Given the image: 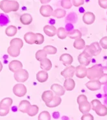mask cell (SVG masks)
<instances>
[{
	"instance_id": "cell-1",
	"label": "cell",
	"mask_w": 107,
	"mask_h": 120,
	"mask_svg": "<svg viewBox=\"0 0 107 120\" xmlns=\"http://www.w3.org/2000/svg\"><path fill=\"white\" fill-rule=\"evenodd\" d=\"M19 4L14 0H2L0 1V8L5 13L16 12L19 10Z\"/></svg>"
},
{
	"instance_id": "cell-2",
	"label": "cell",
	"mask_w": 107,
	"mask_h": 120,
	"mask_svg": "<svg viewBox=\"0 0 107 120\" xmlns=\"http://www.w3.org/2000/svg\"><path fill=\"white\" fill-rule=\"evenodd\" d=\"M103 74V67L101 65H95L92 67L87 68L86 77L90 80L99 79Z\"/></svg>"
},
{
	"instance_id": "cell-3",
	"label": "cell",
	"mask_w": 107,
	"mask_h": 120,
	"mask_svg": "<svg viewBox=\"0 0 107 120\" xmlns=\"http://www.w3.org/2000/svg\"><path fill=\"white\" fill-rule=\"evenodd\" d=\"M87 56L92 57V56H96L101 52V48L97 42L92 43L90 45H86L83 51Z\"/></svg>"
},
{
	"instance_id": "cell-4",
	"label": "cell",
	"mask_w": 107,
	"mask_h": 120,
	"mask_svg": "<svg viewBox=\"0 0 107 120\" xmlns=\"http://www.w3.org/2000/svg\"><path fill=\"white\" fill-rule=\"evenodd\" d=\"M14 79L16 81L18 82H21V83H24L27 79H29V74L28 71L25 70V69H21L19 71H17L14 73Z\"/></svg>"
},
{
	"instance_id": "cell-5",
	"label": "cell",
	"mask_w": 107,
	"mask_h": 120,
	"mask_svg": "<svg viewBox=\"0 0 107 120\" xmlns=\"http://www.w3.org/2000/svg\"><path fill=\"white\" fill-rule=\"evenodd\" d=\"M12 91L16 96L23 97L26 94L27 90H26V86L24 85L19 83L16 84V85H15V86H14Z\"/></svg>"
},
{
	"instance_id": "cell-6",
	"label": "cell",
	"mask_w": 107,
	"mask_h": 120,
	"mask_svg": "<svg viewBox=\"0 0 107 120\" xmlns=\"http://www.w3.org/2000/svg\"><path fill=\"white\" fill-rule=\"evenodd\" d=\"M76 67L72 65L67 66L61 72V76H63L66 79L72 78L75 73H76Z\"/></svg>"
},
{
	"instance_id": "cell-7",
	"label": "cell",
	"mask_w": 107,
	"mask_h": 120,
	"mask_svg": "<svg viewBox=\"0 0 107 120\" xmlns=\"http://www.w3.org/2000/svg\"><path fill=\"white\" fill-rule=\"evenodd\" d=\"M9 70L12 72H16L23 68V64L18 60H12L8 64Z\"/></svg>"
},
{
	"instance_id": "cell-8",
	"label": "cell",
	"mask_w": 107,
	"mask_h": 120,
	"mask_svg": "<svg viewBox=\"0 0 107 120\" xmlns=\"http://www.w3.org/2000/svg\"><path fill=\"white\" fill-rule=\"evenodd\" d=\"M86 86L91 91H96L101 89V84L99 82V79H94L87 82L86 83Z\"/></svg>"
},
{
	"instance_id": "cell-9",
	"label": "cell",
	"mask_w": 107,
	"mask_h": 120,
	"mask_svg": "<svg viewBox=\"0 0 107 120\" xmlns=\"http://www.w3.org/2000/svg\"><path fill=\"white\" fill-rule=\"evenodd\" d=\"M51 90L58 96H62L65 93V89L64 86H61L59 84H53L51 86Z\"/></svg>"
},
{
	"instance_id": "cell-10",
	"label": "cell",
	"mask_w": 107,
	"mask_h": 120,
	"mask_svg": "<svg viewBox=\"0 0 107 120\" xmlns=\"http://www.w3.org/2000/svg\"><path fill=\"white\" fill-rule=\"evenodd\" d=\"M53 11H53V8L49 5H42L41 7V8H40V10H39L40 14L43 17H45V18H48V17H50V16H52Z\"/></svg>"
},
{
	"instance_id": "cell-11",
	"label": "cell",
	"mask_w": 107,
	"mask_h": 120,
	"mask_svg": "<svg viewBox=\"0 0 107 120\" xmlns=\"http://www.w3.org/2000/svg\"><path fill=\"white\" fill-rule=\"evenodd\" d=\"M91 58L92 57H89V56H87L84 52L81 53L78 56V61L80 65L85 66V67L89 65V64L91 61Z\"/></svg>"
},
{
	"instance_id": "cell-12",
	"label": "cell",
	"mask_w": 107,
	"mask_h": 120,
	"mask_svg": "<svg viewBox=\"0 0 107 120\" xmlns=\"http://www.w3.org/2000/svg\"><path fill=\"white\" fill-rule=\"evenodd\" d=\"M96 19V16L94 13L91 12H86L83 16V22L86 25H91L94 23Z\"/></svg>"
},
{
	"instance_id": "cell-13",
	"label": "cell",
	"mask_w": 107,
	"mask_h": 120,
	"mask_svg": "<svg viewBox=\"0 0 107 120\" xmlns=\"http://www.w3.org/2000/svg\"><path fill=\"white\" fill-rule=\"evenodd\" d=\"M36 34H34L32 32H26L24 35V40L25 41L26 43L29 45L35 44L36 41Z\"/></svg>"
},
{
	"instance_id": "cell-14",
	"label": "cell",
	"mask_w": 107,
	"mask_h": 120,
	"mask_svg": "<svg viewBox=\"0 0 107 120\" xmlns=\"http://www.w3.org/2000/svg\"><path fill=\"white\" fill-rule=\"evenodd\" d=\"M76 76L79 78H84L87 76V68L85 66H77L76 69Z\"/></svg>"
},
{
	"instance_id": "cell-15",
	"label": "cell",
	"mask_w": 107,
	"mask_h": 120,
	"mask_svg": "<svg viewBox=\"0 0 107 120\" xmlns=\"http://www.w3.org/2000/svg\"><path fill=\"white\" fill-rule=\"evenodd\" d=\"M59 60L66 67L70 65L73 62V57L69 54H63L59 57Z\"/></svg>"
},
{
	"instance_id": "cell-16",
	"label": "cell",
	"mask_w": 107,
	"mask_h": 120,
	"mask_svg": "<svg viewBox=\"0 0 107 120\" xmlns=\"http://www.w3.org/2000/svg\"><path fill=\"white\" fill-rule=\"evenodd\" d=\"M58 29L53 25H45L43 27V31L44 34L49 37H53L57 34Z\"/></svg>"
},
{
	"instance_id": "cell-17",
	"label": "cell",
	"mask_w": 107,
	"mask_h": 120,
	"mask_svg": "<svg viewBox=\"0 0 107 120\" xmlns=\"http://www.w3.org/2000/svg\"><path fill=\"white\" fill-rule=\"evenodd\" d=\"M32 105L27 100H22L19 105L18 109L20 112L23 113H27L29 109L30 108Z\"/></svg>"
},
{
	"instance_id": "cell-18",
	"label": "cell",
	"mask_w": 107,
	"mask_h": 120,
	"mask_svg": "<svg viewBox=\"0 0 107 120\" xmlns=\"http://www.w3.org/2000/svg\"><path fill=\"white\" fill-rule=\"evenodd\" d=\"M79 110L83 114L89 113V112H90V110H91V104H90V103H89L88 101L81 103L79 105Z\"/></svg>"
},
{
	"instance_id": "cell-19",
	"label": "cell",
	"mask_w": 107,
	"mask_h": 120,
	"mask_svg": "<svg viewBox=\"0 0 107 120\" xmlns=\"http://www.w3.org/2000/svg\"><path fill=\"white\" fill-rule=\"evenodd\" d=\"M63 86L65 89L67 91H71L74 89L76 86V83L75 81L72 79V78L70 79H66L65 81L63 84Z\"/></svg>"
},
{
	"instance_id": "cell-20",
	"label": "cell",
	"mask_w": 107,
	"mask_h": 120,
	"mask_svg": "<svg viewBox=\"0 0 107 120\" xmlns=\"http://www.w3.org/2000/svg\"><path fill=\"white\" fill-rule=\"evenodd\" d=\"M40 67L43 71H48L52 68V62L48 58H44L40 61Z\"/></svg>"
},
{
	"instance_id": "cell-21",
	"label": "cell",
	"mask_w": 107,
	"mask_h": 120,
	"mask_svg": "<svg viewBox=\"0 0 107 120\" xmlns=\"http://www.w3.org/2000/svg\"><path fill=\"white\" fill-rule=\"evenodd\" d=\"M61 103V98H60V96H54L51 101L45 103V105L47 107H49V108H53V107H58Z\"/></svg>"
},
{
	"instance_id": "cell-22",
	"label": "cell",
	"mask_w": 107,
	"mask_h": 120,
	"mask_svg": "<svg viewBox=\"0 0 107 120\" xmlns=\"http://www.w3.org/2000/svg\"><path fill=\"white\" fill-rule=\"evenodd\" d=\"M48 78V74L47 71H39L36 74V79L40 83H44L47 81Z\"/></svg>"
},
{
	"instance_id": "cell-23",
	"label": "cell",
	"mask_w": 107,
	"mask_h": 120,
	"mask_svg": "<svg viewBox=\"0 0 107 120\" xmlns=\"http://www.w3.org/2000/svg\"><path fill=\"white\" fill-rule=\"evenodd\" d=\"M19 20L21 21V23L24 25H29L31 23L32 21V17L29 14H23L20 16Z\"/></svg>"
},
{
	"instance_id": "cell-24",
	"label": "cell",
	"mask_w": 107,
	"mask_h": 120,
	"mask_svg": "<svg viewBox=\"0 0 107 120\" xmlns=\"http://www.w3.org/2000/svg\"><path fill=\"white\" fill-rule=\"evenodd\" d=\"M53 93L54 92L52 90H46V91H44L42 94L41 96L43 101L45 103L51 101L52 99H53V98H54V94Z\"/></svg>"
},
{
	"instance_id": "cell-25",
	"label": "cell",
	"mask_w": 107,
	"mask_h": 120,
	"mask_svg": "<svg viewBox=\"0 0 107 120\" xmlns=\"http://www.w3.org/2000/svg\"><path fill=\"white\" fill-rule=\"evenodd\" d=\"M7 53L8 54V55H10L12 57H18L19 55L20 54V49L11 45L7 49Z\"/></svg>"
},
{
	"instance_id": "cell-26",
	"label": "cell",
	"mask_w": 107,
	"mask_h": 120,
	"mask_svg": "<svg viewBox=\"0 0 107 120\" xmlns=\"http://www.w3.org/2000/svg\"><path fill=\"white\" fill-rule=\"evenodd\" d=\"M95 112L99 116H101V117L105 116L107 115V107L102 104L100 105L96 109Z\"/></svg>"
},
{
	"instance_id": "cell-27",
	"label": "cell",
	"mask_w": 107,
	"mask_h": 120,
	"mask_svg": "<svg viewBox=\"0 0 107 120\" xmlns=\"http://www.w3.org/2000/svg\"><path fill=\"white\" fill-rule=\"evenodd\" d=\"M68 36H69L70 38L74 39H81L82 37V34L81 32L79 30L77 29H74L73 30L68 32Z\"/></svg>"
},
{
	"instance_id": "cell-28",
	"label": "cell",
	"mask_w": 107,
	"mask_h": 120,
	"mask_svg": "<svg viewBox=\"0 0 107 120\" xmlns=\"http://www.w3.org/2000/svg\"><path fill=\"white\" fill-rule=\"evenodd\" d=\"M86 47L85 41L82 38L79 39H76L74 42V47L77 50H82L85 49Z\"/></svg>"
},
{
	"instance_id": "cell-29",
	"label": "cell",
	"mask_w": 107,
	"mask_h": 120,
	"mask_svg": "<svg viewBox=\"0 0 107 120\" xmlns=\"http://www.w3.org/2000/svg\"><path fill=\"white\" fill-rule=\"evenodd\" d=\"M66 12L65 10L58 8L54 11H53L52 16L53 17H55L56 18L60 19L62 18H64L66 16Z\"/></svg>"
},
{
	"instance_id": "cell-30",
	"label": "cell",
	"mask_w": 107,
	"mask_h": 120,
	"mask_svg": "<svg viewBox=\"0 0 107 120\" xmlns=\"http://www.w3.org/2000/svg\"><path fill=\"white\" fill-rule=\"evenodd\" d=\"M18 29L16 26L14 25H10L5 29V34L8 37H12L15 36L17 33Z\"/></svg>"
},
{
	"instance_id": "cell-31",
	"label": "cell",
	"mask_w": 107,
	"mask_h": 120,
	"mask_svg": "<svg viewBox=\"0 0 107 120\" xmlns=\"http://www.w3.org/2000/svg\"><path fill=\"white\" fill-rule=\"evenodd\" d=\"M10 45L12 46L18 47V48L21 49L23 46V41L20 38H14L10 42Z\"/></svg>"
},
{
	"instance_id": "cell-32",
	"label": "cell",
	"mask_w": 107,
	"mask_h": 120,
	"mask_svg": "<svg viewBox=\"0 0 107 120\" xmlns=\"http://www.w3.org/2000/svg\"><path fill=\"white\" fill-rule=\"evenodd\" d=\"M57 35L60 39H64L68 36V32L66 30L65 28L59 27L57 30Z\"/></svg>"
},
{
	"instance_id": "cell-33",
	"label": "cell",
	"mask_w": 107,
	"mask_h": 120,
	"mask_svg": "<svg viewBox=\"0 0 107 120\" xmlns=\"http://www.w3.org/2000/svg\"><path fill=\"white\" fill-rule=\"evenodd\" d=\"M39 112V107L37 106L36 105H31L30 108L29 109V111L27 112V114L29 115V116H34L38 113Z\"/></svg>"
},
{
	"instance_id": "cell-34",
	"label": "cell",
	"mask_w": 107,
	"mask_h": 120,
	"mask_svg": "<svg viewBox=\"0 0 107 120\" xmlns=\"http://www.w3.org/2000/svg\"><path fill=\"white\" fill-rule=\"evenodd\" d=\"M44 51L47 54H55L57 52V49L52 45H47L43 48Z\"/></svg>"
},
{
	"instance_id": "cell-35",
	"label": "cell",
	"mask_w": 107,
	"mask_h": 120,
	"mask_svg": "<svg viewBox=\"0 0 107 120\" xmlns=\"http://www.w3.org/2000/svg\"><path fill=\"white\" fill-rule=\"evenodd\" d=\"M47 54L44 52V50H39L36 54V58L37 61H41V60H43L44 58H47Z\"/></svg>"
},
{
	"instance_id": "cell-36",
	"label": "cell",
	"mask_w": 107,
	"mask_h": 120,
	"mask_svg": "<svg viewBox=\"0 0 107 120\" xmlns=\"http://www.w3.org/2000/svg\"><path fill=\"white\" fill-rule=\"evenodd\" d=\"M51 116L48 112L47 111H43L39 114L38 116V120H50Z\"/></svg>"
},
{
	"instance_id": "cell-37",
	"label": "cell",
	"mask_w": 107,
	"mask_h": 120,
	"mask_svg": "<svg viewBox=\"0 0 107 120\" xmlns=\"http://www.w3.org/2000/svg\"><path fill=\"white\" fill-rule=\"evenodd\" d=\"M10 107L0 105V116H5L9 113Z\"/></svg>"
},
{
	"instance_id": "cell-38",
	"label": "cell",
	"mask_w": 107,
	"mask_h": 120,
	"mask_svg": "<svg viewBox=\"0 0 107 120\" xmlns=\"http://www.w3.org/2000/svg\"><path fill=\"white\" fill-rule=\"evenodd\" d=\"M12 102H13V100H12V98H5L3 99L0 101V105L10 107L12 105Z\"/></svg>"
},
{
	"instance_id": "cell-39",
	"label": "cell",
	"mask_w": 107,
	"mask_h": 120,
	"mask_svg": "<svg viewBox=\"0 0 107 120\" xmlns=\"http://www.w3.org/2000/svg\"><path fill=\"white\" fill-rule=\"evenodd\" d=\"M72 5L73 4L71 2V0H61V5L63 8H66V9L71 8Z\"/></svg>"
},
{
	"instance_id": "cell-40",
	"label": "cell",
	"mask_w": 107,
	"mask_h": 120,
	"mask_svg": "<svg viewBox=\"0 0 107 120\" xmlns=\"http://www.w3.org/2000/svg\"><path fill=\"white\" fill-rule=\"evenodd\" d=\"M90 104H91V109L94 111H95L97 108L99 107L100 105H101V103L98 99H94L92 101Z\"/></svg>"
},
{
	"instance_id": "cell-41",
	"label": "cell",
	"mask_w": 107,
	"mask_h": 120,
	"mask_svg": "<svg viewBox=\"0 0 107 120\" xmlns=\"http://www.w3.org/2000/svg\"><path fill=\"white\" fill-rule=\"evenodd\" d=\"M36 41L35 44L41 45L42 43H43L44 40V36L41 34H40V33H36Z\"/></svg>"
},
{
	"instance_id": "cell-42",
	"label": "cell",
	"mask_w": 107,
	"mask_h": 120,
	"mask_svg": "<svg viewBox=\"0 0 107 120\" xmlns=\"http://www.w3.org/2000/svg\"><path fill=\"white\" fill-rule=\"evenodd\" d=\"M99 45L103 49H107V36L103 37L100 39Z\"/></svg>"
},
{
	"instance_id": "cell-43",
	"label": "cell",
	"mask_w": 107,
	"mask_h": 120,
	"mask_svg": "<svg viewBox=\"0 0 107 120\" xmlns=\"http://www.w3.org/2000/svg\"><path fill=\"white\" fill-rule=\"evenodd\" d=\"M8 22V18L7 16L3 14H1L0 15V24H2L3 25H6Z\"/></svg>"
},
{
	"instance_id": "cell-44",
	"label": "cell",
	"mask_w": 107,
	"mask_h": 120,
	"mask_svg": "<svg viewBox=\"0 0 107 120\" xmlns=\"http://www.w3.org/2000/svg\"><path fill=\"white\" fill-rule=\"evenodd\" d=\"M87 101V97L85 96V95H83V94H81V95H79L78 97H77V103L79 105L83 103L84 101Z\"/></svg>"
},
{
	"instance_id": "cell-45",
	"label": "cell",
	"mask_w": 107,
	"mask_h": 120,
	"mask_svg": "<svg viewBox=\"0 0 107 120\" xmlns=\"http://www.w3.org/2000/svg\"><path fill=\"white\" fill-rule=\"evenodd\" d=\"M81 120H94V116L89 113H86L82 116Z\"/></svg>"
},
{
	"instance_id": "cell-46",
	"label": "cell",
	"mask_w": 107,
	"mask_h": 120,
	"mask_svg": "<svg viewBox=\"0 0 107 120\" xmlns=\"http://www.w3.org/2000/svg\"><path fill=\"white\" fill-rule=\"evenodd\" d=\"M99 82L101 85L107 83V74H103V75L99 79Z\"/></svg>"
},
{
	"instance_id": "cell-47",
	"label": "cell",
	"mask_w": 107,
	"mask_h": 120,
	"mask_svg": "<svg viewBox=\"0 0 107 120\" xmlns=\"http://www.w3.org/2000/svg\"><path fill=\"white\" fill-rule=\"evenodd\" d=\"M99 6L104 9L107 8V0H98Z\"/></svg>"
},
{
	"instance_id": "cell-48",
	"label": "cell",
	"mask_w": 107,
	"mask_h": 120,
	"mask_svg": "<svg viewBox=\"0 0 107 120\" xmlns=\"http://www.w3.org/2000/svg\"><path fill=\"white\" fill-rule=\"evenodd\" d=\"M72 4L76 7H78L79 6L83 5L84 0H72Z\"/></svg>"
},
{
	"instance_id": "cell-49",
	"label": "cell",
	"mask_w": 107,
	"mask_h": 120,
	"mask_svg": "<svg viewBox=\"0 0 107 120\" xmlns=\"http://www.w3.org/2000/svg\"><path fill=\"white\" fill-rule=\"evenodd\" d=\"M40 2L42 3V4H46V3H48L51 1V0H39Z\"/></svg>"
},
{
	"instance_id": "cell-50",
	"label": "cell",
	"mask_w": 107,
	"mask_h": 120,
	"mask_svg": "<svg viewBox=\"0 0 107 120\" xmlns=\"http://www.w3.org/2000/svg\"><path fill=\"white\" fill-rule=\"evenodd\" d=\"M2 69H3V65H2V63H1V62L0 61V72H1V71H2Z\"/></svg>"
},
{
	"instance_id": "cell-51",
	"label": "cell",
	"mask_w": 107,
	"mask_h": 120,
	"mask_svg": "<svg viewBox=\"0 0 107 120\" xmlns=\"http://www.w3.org/2000/svg\"></svg>"
},
{
	"instance_id": "cell-52",
	"label": "cell",
	"mask_w": 107,
	"mask_h": 120,
	"mask_svg": "<svg viewBox=\"0 0 107 120\" xmlns=\"http://www.w3.org/2000/svg\"></svg>"
}]
</instances>
